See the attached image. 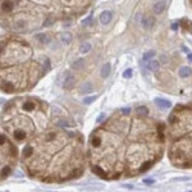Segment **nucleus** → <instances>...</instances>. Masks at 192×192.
I'll return each mask as SVG.
<instances>
[{"instance_id":"27","label":"nucleus","mask_w":192,"mask_h":192,"mask_svg":"<svg viewBox=\"0 0 192 192\" xmlns=\"http://www.w3.org/2000/svg\"><path fill=\"white\" fill-rule=\"evenodd\" d=\"M91 19H92V13H90V15H88V17H87L86 19L83 20V24H84V26H87L90 22H91Z\"/></svg>"},{"instance_id":"4","label":"nucleus","mask_w":192,"mask_h":192,"mask_svg":"<svg viewBox=\"0 0 192 192\" xmlns=\"http://www.w3.org/2000/svg\"><path fill=\"white\" fill-rule=\"evenodd\" d=\"M1 125L15 142L31 141L48 127V104L36 97H17L3 110Z\"/></svg>"},{"instance_id":"26","label":"nucleus","mask_w":192,"mask_h":192,"mask_svg":"<svg viewBox=\"0 0 192 192\" xmlns=\"http://www.w3.org/2000/svg\"><path fill=\"white\" fill-rule=\"evenodd\" d=\"M33 3H38V4H48V3H51L53 0H32Z\"/></svg>"},{"instance_id":"9","label":"nucleus","mask_w":192,"mask_h":192,"mask_svg":"<svg viewBox=\"0 0 192 192\" xmlns=\"http://www.w3.org/2000/svg\"><path fill=\"white\" fill-rule=\"evenodd\" d=\"M76 84V78H74L73 74L68 73L65 77V79H64V88H72V87Z\"/></svg>"},{"instance_id":"16","label":"nucleus","mask_w":192,"mask_h":192,"mask_svg":"<svg viewBox=\"0 0 192 192\" xmlns=\"http://www.w3.org/2000/svg\"><path fill=\"white\" fill-rule=\"evenodd\" d=\"M110 69H112V67H110V64H109V63H106V64H104V65H102L101 72H100V74H101L102 78H106V77L109 76Z\"/></svg>"},{"instance_id":"24","label":"nucleus","mask_w":192,"mask_h":192,"mask_svg":"<svg viewBox=\"0 0 192 192\" xmlns=\"http://www.w3.org/2000/svg\"><path fill=\"white\" fill-rule=\"evenodd\" d=\"M95 100H96V96H90V97H84V99H83V102H84V104H87V105H88V104H91V102H94Z\"/></svg>"},{"instance_id":"23","label":"nucleus","mask_w":192,"mask_h":192,"mask_svg":"<svg viewBox=\"0 0 192 192\" xmlns=\"http://www.w3.org/2000/svg\"><path fill=\"white\" fill-rule=\"evenodd\" d=\"M154 55H155V51H148V53H146L145 55H143V60L145 61L150 60L151 58H154Z\"/></svg>"},{"instance_id":"19","label":"nucleus","mask_w":192,"mask_h":192,"mask_svg":"<svg viewBox=\"0 0 192 192\" xmlns=\"http://www.w3.org/2000/svg\"><path fill=\"white\" fill-rule=\"evenodd\" d=\"M147 69H150V71H158L159 69V61H156V60H152V61H148V64H147Z\"/></svg>"},{"instance_id":"29","label":"nucleus","mask_w":192,"mask_h":192,"mask_svg":"<svg viewBox=\"0 0 192 192\" xmlns=\"http://www.w3.org/2000/svg\"><path fill=\"white\" fill-rule=\"evenodd\" d=\"M154 179H148V178H146V179H143V183L145 184H154Z\"/></svg>"},{"instance_id":"2","label":"nucleus","mask_w":192,"mask_h":192,"mask_svg":"<svg viewBox=\"0 0 192 192\" xmlns=\"http://www.w3.org/2000/svg\"><path fill=\"white\" fill-rule=\"evenodd\" d=\"M22 164L30 177L48 183L78 178L86 164L83 137L61 129L42 132L27 143Z\"/></svg>"},{"instance_id":"28","label":"nucleus","mask_w":192,"mask_h":192,"mask_svg":"<svg viewBox=\"0 0 192 192\" xmlns=\"http://www.w3.org/2000/svg\"><path fill=\"white\" fill-rule=\"evenodd\" d=\"M120 112H122V114H125V115H128L131 113V109L129 108H123L122 110H120Z\"/></svg>"},{"instance_id":"6","label":"nucleus","mask_w":192,"mask_h":192,"mask_svg":"<svg viewBox=\"0 0 192 192\" xmlns=\"http://www.w3.org/2000/svg\"><path fill=\"white\" fill-rule=\"evenodd\" d=\"M3 26L14 32H30L41 23V12L32 0H1Z\"/></svg>"},{"instance_id":"31","label":"nucleus","mask_w":192,"mask_h":192,"mask_svg":"<svg viewBox=\"0 0 192 192\" xmlns=\"http://www.w3.org/2000/svg\"><path fill=\"white\" fill-rule=\"evenodd\" d=\"M123 187H124V188H129V189H132V188H133L132 184H123Z\"/></svg>"},{"instance_id":"25","label":"nucleus","mask_w":192,"mask_h":192,"mask_svg":"<svg viewBox=\"0 0 192 192\" xmlns=\"http://www.w3.org/2000/svg\"><path fill=\"white\" fill-rule=\"evenodd\" d=\"M123 77H124V78H131V77H132V69L131 68L125 69L124 73H123Z\"/></svg>"},{"instance_id":"8","label":"nucleus","mask_w":192,"mask_h":192,"mask_svg":"<svg viewBox=\"0 0 192 192\" xmlns=\"http://www.w3.org/2000/svg\"><path fill=\"white\" fill-rule=\"evenodd\" d=\"M63 5V13L65 15H81L90 7L91 0H60Z\"/></svg>"},{"instance_id":"3","label":"nucleus","mask_w":192,"mask_h":192,"mask_svg":"<svg viewBox=\"0 0 192 192\" xmlns=\"http://www.w3.org/2000/svg\"><path fill=\"white\" fill-rule=\"evenodd\" d=\"M33 51L28 42L9 38L1 44V90L7 94L32 88L45 68L32 59Z\"/></svg>"},{"instance_id":"13","label":"nucleus","mask_w":192,"mask_h":192,"mask_svg":"<svg viewBox=\"0 0 192 192\" xmlns=\"http://www.w3.org/2000/svg\"><path fill=\"white\" fill-rule=\"evenodd\" d=\"M35 38L38 44H48L49 41H50V37H49V35H46V33H36Z\"/></svg>"},{"instance_id":"20","label":"nucleus","mask_w":192,"mask_h":192,"mask_svg":"<svg viewBox=\"0 0 192 192\" xmlns=\"http://www.w3.org/2000/svg\"><path fill=\"white\" fill-rule=\"evenodd\" d=\"M60 38H61V42L63 44H71V41H72L71 33H63Z\"/></svg>"},{"instance_id":"21","label":"nucleus","mask_w":192,"mask_h":192,"mask_svg":"<svg viewBox=\"0 0 192 192\" xmlns=\"http://www.w3.org/2000/svg\"><path fill=\"white\" fill-rule=\"evenodd\" d=\"M83 63H84L83 59H78V60H76L73 64H72V68L73 69H81L82 67H83Z\"/></svg>"},{"instance_id":"15","label":"nucleus","mask_w":192,"mask_h":192,"mask_svg":"<svg viewBox=\"0 0 192 192\" xmlns=\"http://www.w3.org/2000/svg\"><path fill=\"white\" fill-rule=\"evenodd\" d=\"M94 91V87H92V84L90 83V82H87V83L82 84L81 90H79V92H81L82 95H86V94H90V92Z\"/></svg>"},{"instance_id":"34","label":"nucleus","mask_w":192,"mask_h":192,"mask_svg":"<svg viewBox=\"0 0 192 192\" xmlns=\"http://www.w3.org/2000/svg\"><path fill=\"white\" fill-rule=\"evenodd\" d=\"M191 3H192V0H191Z\"/></svg>"},{"instance_id":"32","label":"nucleus","mask_w":192,"mask_h":192,"mask_svg":"<svg viewBox=\"0 0 192 192\" xmlns=\"http://www.w3.org/2000/svg\"><path fill=\"white\" fill-rule=\"evenodd\" d=\"M136 20H137V22H140L141 20V13H137V15H136Z\"/></svg>"},{"instance_id":"12","label":"nucleus","mask_w":192,"mask_h":192,"mask_svg":"<svg viewBox=\"0 0 192 192\" xmlns=\"http://www.w3.org/2000/svg\"><path fill=\"white\" fill-rule=\"evenodd\" d=\"M165 5H166V1H165V0L156 1L155 5H154V13H155V14H160V13H163V10L165 9Z\"/></svg>"},{"instance_id":"7","label":"nucleus","mask_w":192,"mask_h":192,"mask_svg":"<svg viewBox=\"0 0 192 192\" xmlns=\"http://www.w3.org/2000/svg\"><path fill=\"white\" fill-rule=\"evenodd\" d=\"M17 163V148L9 138L1 135V179H5L13 172Z\"/></svg>"},{"instance_id":"17","label":"nucleus","mask_w":192,"mask_h":192,"mask_svg":"<svg viewBox=\"0 0 192 192\" xmlns=\"http://www.w3.org/2000/svg\"><path fill=\"white\" fill-rule=\"evenodd\" d=\"M189 74H191L189 67H181V68H179V76H181L182 78H186V77H188Z\"/></svg>"},{"instance_id":"14","label":"nucleus","mask_w":192,"mask_h":192,"mask_svg":"<svg viewBox=\"0 0 192 192\" xmlns=\"http://www.w3.org/2000/svg\"><path fill=\"white\" fill-rule=\"evenodd\" d=\"M154 23H155V19H154L152 17H145L142 19V26L146 28V30H148V28H151L154 26Z\"/></svg>"},{"instance_id":"30","label":"nucleus","mask_w":192,"mask_h":192,"mask_svg":"<svg viewBox=\"0 0 192 192\" xmlns=\"http://www.w3.org/2000/svg\"><path fill=\"white\" fill-rule=\"evenodd\" d=\"M104 118H105V115H104V114H101V115H100L99 118H97V123H101V122H102V119H104Z\"/></svg>"},{"instance_id":"10","label":"nucleus","mask_w":192,"mask_h":192,"mask_svg":"<svg viewBox=\"0 0 192 192\" xmlns=\"http://www.w3.org/2000/svg\"><path fill=\"white\" fill-rule=\"evenodd\" d=\"M154 101H155V104L158 105L159 108H161V109H169V108L172 106L170 101H168V100H165V99H161V97H156Z\"/></svg>"},{"instance_id":"18","label":"nucleus","mask_w":192,"mask_h":192,"mask_svg":"<svg viewBox=\"0 0 192 192\" xmlns=\"http://www.w3.org/2000/svg\"><path fill=\"white\" fill-rule=\"evenodd\" d=\"M137 115H142V117H148V109L146 106H138L136 109Z\"/></svg>"},{"instance_id":"1","label":"nucleus","mask_w":192,"mask_h":192,"mask_svg":"<svg viewBox=\"0 0 192 192\" xmlns=\"http://www.w3.org/2000/svg\"><path fill=\"white\" fill-rule=\"evenodd\" d=\"M164 145L160 122L142 115H114L90 136L88 164L104 179L131 178L160 160Z\"/></svg>"},{"instance_id":"11","label":"nucleus","mask_w":192,"mask_h":192,"mask_svg":"<svg viewBox=\"0 0 192 192\" xmlns=\"http://www.w3.org/2000/svg\"><path fill=\"white\" fill-rule=\"evenodd\" d=\"M112 18H113L112 12H109V10H105V12H102L101 15H100V22H101L102 24H108V23L112 20Z\"/></svg>"},{"instance_id":"33","label":"nucleus","mask_w":192,"mask_h":192,"mask_svg":"<svg viewBox=\"0 0 192 192\" xmlns=\"http://www.w3.org/2000/svg\"><path fill=\"white\" fill-rule=\"evenodd\" d=\"M188 59L192 61V54H188Z\"/></svg>"},{"instance_id":"22","label":"nucleus","mask_w":192,"mask_h":192,"mask_svg":"<svg viewBox=\"0 0 192 192\" xmlns=\"http://www.w3.org/2000/svg\"><path fill=\"white\" fill-rule=\"evenodd\" d=\"M91 48H92V46H91V44H90V42H84L83 45L81 46V53L82 54H87L90 50H91Z\"/></svg>"},{"instance_id":"5","label":"nucleus","mask_w":192,"mask_h":192,"mask_svg":"<svg viewBox=\"0 0 192 192\" xmlns=\"http://www.w3.org/2000/svg\"><path fill=\"white\" fill-rule=\"evenodd\" d=\"M169 158L178 168H192V104L178 105L168 118Z\"/></svg>"}]
</instances>
